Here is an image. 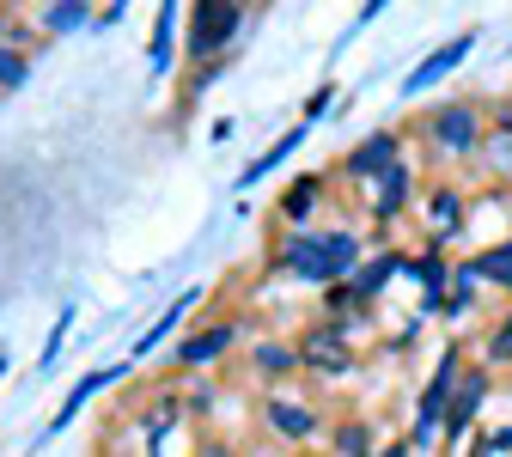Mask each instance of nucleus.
<instances>
[{
	"instance_id": "f257e3e1",
	"label": "nucleus",
	"mask_w": 512,
	"mask_h": 457,
	"mask_svg": "<svg viewBox=\"0 0 512 457\" xmlns=\"http://www.w3.org/2000/svg\"><path fill=\"white\" fill-rule=\"evenodd\" d=\"M366 256H372V250H366L360 232H348V226H336V232H311V226H299V232H281V238H275L269 269L287 275V281L336 287V281H354V275H360Z\"/></svg>"
},
{
	"instance_id": "f03ea898",
	"label": "nucleus",
	"mask_w": 512,
	"mask_h": 457,
	"mask_svg": "<svg viewBox=\"0 0 512 457\" xmlns=\"http://www.w3.org/2000/svg\"><path fill=\"white\" fill-rule=\"evenodd\" d=\"M409 135L427 147V159H439V165H464V159H476L482 153V141H488V104L482 98H452V104H433Z\"/></svg>"
},
{
	"instance_id": "7ed1b4c3",
	"label": "nucleus",
	"mask_w": 512,
	"mask_h": 457,
	"mask_svg": "<svg viewBox=\"0 0 512 457\" xmlns=\"http://www.w3.org/2000/svg\"><path fill=\"white\" fill-rule=\"evenodd\" d=\"M250 19V0H189V25H183V61L189 68H208L226 61V49L238 43Z\"/></svg>"
},
{
	"instance_id": "20e7f679",
	"label": "nucleus",
	"mask_w": 512,
	"mask_h": 457,
	"mask_svg": "<svg viewBox=\"0 0 512 457\" xmlns=\"http://www.w3.org/2000/svg\"><path fill=\"white\" fill-rule=\"evenodd\" d=\"M464 348H470V342H445V348H439V366H433V378L421 384V397H415L409 451H433V445L445 439V409H452L458 378H464V366H470V354H464Z\"/></svg>"
},
{
	"instance_id": "39448f33",
	"label": "nucleus",
	"mask_w": 512,
	"mask_h": 457,
	"mask_svg": "<svg viewBox=\"0 0 512 457\" xmlns=\"http://www.w3.org/2000/svg\"><path fill=\"white\" fill-rule=\"evenodd\" d=\"M299 342V360H305V372L317 378V384H336V378H348L354 372V330H342V323H305V330L293 336Z\"/></svg>"
},
{
	"instance_id": "423d86ee",
	"label": "nucleus",
	"mask_w": 512,
	"mask_h": 457,
	"mask_svg": "<svg viewBox=\"0 0 512 457\" xmlns=\"http://www.w3.org/2000/svg\"><path fill=\"white\" fill-rule=\"evenodd\" d=\"M238 342H244V323H238V317H214V323H202V330H183V336L171 342V366H177V372H208V366H220Z\"/></svg>"
},
{
	"instance_id": "0eeeda50",
	"label": "nucleus",
	"mask_w": 512,
	"mask_h": 457,
	"mask_svg": "<svg viewBox=\"0 0 512 457\" xmlns=\"http://www.w3.org/2000/svg\"><path fill=\"white\" fill-rule=\"evenodd\" d=\"M263 427H269L275 439H287V445H305V439H317L324 415H317V403H311V397H299V390L275 384L269 397H263Z\"/></svg>"
},
{
	"instance_id": "6e6552de",
	"label": "nucleus",
	"mask_w": 512,
	"mask_h": 457,
	"mask_svg": "<svg viewBox=\"0 0 512 457\" xmlns=\"http://www.w3.org/2000/svg\"><path fill=\"white\" fill-rule=\"evenodd\" d=\"M452 256H445V244H421L415 256H409V263H403V275L421 287V317H445V299H452Z\"/></svg>"
},
{
	"instance_id": "1a4fd4ad",
	"label": "nucleus",
	"mask_w": 512,
	"mask_h": 457,
	"mask_svg": "<svg viewBox=\"0 0 512 457\" xmlns=\"http://www.w3.org/2000/svg\"><path fill=\"white\" fill-rule=\"evenodd\" d=\"M421 226H427V244H452V238L470 226V195H464L452 177H439V183L421 195Z\"/></svg>"
},
{
	"instance_id": "9d476101",
	"label": "nucleus",
	"mask_w": 512,
	"mask_h": 457,
	"mask_svg": "<svg viewBox=\"0 0 512 457\" xmlns=\"http://www.w3.org/2000/svg\"><path fill=\"white\" fill-rule=\"evenodd\" d=\"M403 128H378V135H366L354 153H342V165H336V177H348V183H378L391 165H403Z\"/></svg>"
},
{
	"instance_id": "9b49d317",
	"label": "nucleus",
	"mask_w": 512,
	"mask_h": 457,
	"mask_svg": "<svg viewBox=\"0 0 512 457\" xmlns=\"http://www.w3.org/2000/svg\"><path fill=\"white\" fill-rule=\"evenodd\" d=\"M488 397H494V366H464L458 397H452V409H445V445H458V439L470 433V421L482 415Z\"/></svg>"
},
{
	"instance_id": "f8f14e48",
	"label": "nucleus",
	"mask_w": 512,
	"mask_h": 457,
	"mask_svg": "<svg viewBox=\"0 0 512 457\" xmlns=\"http://www.w3.org/2000/svg\"><path fill=\"white\" fill-rule=\"evenodd\" d=\"M324 195H330V177H324V171H299V177L275 195V220H281V232L311 226V214L324 208Z\"/></svg>"
},
{
	"instance_id": "ddd939ff",
	"label": "nucleus",
	"mask_w": 512,
	"mask_h": 457,
	"mask_svg": "<svg viewBox=\"0 0 512 457\" xmlns=\"http://www.w3.org/2000/svg\"><path fill=\"white\" fill-rule=\"evenodd\" d=\"M421 202V195H415V171H409V159L403 165H391V171H384L378 183H372V195H366V214L378 220V226H397L409 208Z\"/></svg>"
},
{
	"instance_id": "4468645a",
	"label": "nucleus",
	"mask_w": 512,
	"mask_h": 457,
	"mask_svg": "<svg viewBox=\"0 0 512 457\" xmlns=\"http://www.w3.org/2000/svg\"><path fill=\"white\" fill-rule=\"evenodd\" d=\"M244 360H250V372L263 378V384H287V378H299V372H305L299 342H287V336H256V342L244 348Z\"/></svg>"
},
{
	"instance_id": "2eb2a0df",
	"label": "nucleus",
	"mask_w": 512,
	"mask_h": 457,
	"mask_svg": "<svg viewBox=\"0 0 512 457\" xmlns=\"http://www.w3.org/2000/svg\"><path fill=\"white\" fill-rule=\"evenodd\" d=\"M183 61V0H159V19H153V43H147V68L165 80Z\"/></svg>"
},
{
	"instance_id": "dca6fc26",
	"label": "nucleus",
	"mask_w": 512,
	"mask_h": 457,
	"mask_svg": "<svg viewBox=\"0 0 512 457\" xmlns=\"http://www.w3.org/2000/svg\"><path fill=\"white\" fill-rule=\"evenodd\" d=\"M470 49H476V31H458L452 43H439L427 61H415V74L403 80V98H421L427 86H439V80L452 74V68H464V55H470Z\"/></svg>"
},
{
	"instance_id": "f3484780",
	"label": "nucleus",
	"mask_w": 512,
	"mask_h": 457,
	"mask_svg": "<svg viewBox=\"0 0 512 457\" xmlns=\"http://www.w3.org/2000/svg\"><path fill=\"white\" fill-rule=\"evenodd\" d=\"M403 263H409V256H403L397 244H384V250H372V256H366V263H360V275L348 281V287H354V299H360V305L372 311V305L384 299V287H391V281L403 275Z\"/></svg>"
},
{
	"instance_id": "a211bd4d",
	"label": "nucleus",
	"mask_w": 512,
	"mask_h": 457,
	"mask_svg": "<svg viewBox=\"0 0 512 457\" xmlns=\"http://www.w3.org/2000/svg\"><path fill=\"white\" fill-rule=\"evenodd\" d=\"M196 305H202V287H189V293H177V299H171V305H165V311H159V317L147 323V330H141V342H135V360H147L153 348L177 342V336H183V317L196 311Z\"/></svg>"
},
{
	"instance_id": "6ab92c4d",
	"label": "nucleus",
	"mask_w": 512,
	"mask_h": 457,
	"mask_svg": "<svg viewBox=\"0 0 512 457\" xmlns=\"http://www.w3.org/2000/svg\"><path fill=\"white\" fill-rule=\"evenodd\" d=\"M122 372H128V366H92V372H86V378H80V384L68 390V397H61V409H55V421H49V433H68V427L80 421V409H86V403L98 397V390H110V384H122Z\"/></svg>"
},
{
	"instance_id": "aec40b11",
	"label": "nucleus",
	"mask_w": 512,
	"mask_h": 457,
	"mask_svg": "<svg viewBox=\"0 0 512 457\" xmlns=\"http://www.w3.org/2000/svg\"><path fill=\"white\" fill-rule=\"evenodd\" d=\"M92 7H98V0H43V7H31V19H37L43 37H74L86 25H98Z\"/></svg>"
},
{
	"instance_id": "412c9836",
	"label": "nucleus",
	"mask_w": 512,
	"mask_h": 457,
	"mask_svg": "<svg viewBox=\"0 0 512 457\" xmlns=\"http://www.w3.org/2000/svg\"><path fill=\"white\" fill-rule=\"evenodd\" d=\"M305 135H311V122H299V128H287V135H281V141H275V147H269L263 159H250V165L238 171V189H250V183H263L269 171H281V165H287V159H293V153L305 147Z\"/></svg>"
},
{
	"instance_id": "4be33fe9",
	"label": "nucleus",
	"mask_w": 512,
	"mask_h": 457,
	"mask_svg": "<svg viewBox=\"0 0 512 457\" xmlns=\"http://www.w3.org/2000/svg\"><path fill=\"white\" fill-rule=\"evenodd\" d=\"M330 457H378V433H372V421L342 415V421L330 427Z\"/></svg>"
},
{
	"instance_id": "5701e85b",
	"label": "nucleus",
	"mask_w": 512,
	"mask_h": 457,
	"mask_svg": "<svg viewBox=\"0 0 512 457\" xmlns=\"http://www.w3.org/2000/svg\"><path fill=\"white\" fill-rule=\"evenodd\" d=\"M476 275H482V287H500V293H512V232L506 238H494V244H482L476 256Z\"/></svg>"
},
{
	"instance_id": "b1692460",
	"label": "nucleus",
	"mask_w": 512,
	"mask_h": 457,
	"mask_svg": "<svg viewBox=\"0 0 512 457\" xmlns=\"http://www.w3.org/2000/svg\"><path fill=\"white\" fill-rule=\"evenodd\" d=\"M476 293H482V275H476V263L464 256V263L452 269V299H445V317H452V323H464V317L476 311Z\"/></svg>"
},
{
	"instance_id": "393cba45",
	"label": "nucleus",
	"mask_w": 512,
	"mask_h": 457,
	"mask_svg": "<svg viewBox=\"0 0 512 457\" xmlns=\"http://www.w3.org/2000/svg\"><path fill=\"white\" fill-rule=\"evenodd\" d=\"M482 366H512V305L494 317V330H488V342H482Z\"/></svg>"
},
{
	"instance_id": "a878e982",
	"label": "nucleus",
	"mask_w": 512,
	"mask_h": 457,
	"mask_svg": "<svg viewBox=\"0 0 512 457\" xmlns=\"http://www.w3.org/2000/svg\"><path fill=\"white\" fill-rule=\"evenodd\" d=\"M482 171L500 177L512 189V135H500V128H488V141H482Z\"/></svg>"
},
{
	"instance_id": "bb28decb",
	"label": "nucleus",
	"mask_w": 512,
	"mask_h": 457,
	"mask_svg": "<svg viewBox=\"0 0 512 457\" xmlns=\"http://www.w3.org/2000/svg\"><path fill=\"white\" fill-rule=\"evenodd\" d=\"M31 61H37V55H25V49H7V43H0V98L19 92V86L31 80Z\"/></svg>"
},
{
	"instance_id": "cd10ccee",
	"label": "nucleus",
	"mask_w": 512,
	"mask_h": 457,
	"mask_svg": "<svg viewBox=\"0 0 512 457\" xmlns=\"http://www.w3.org/2000/svg\"><path fill=\"white\" fill-rule=\"evenodd\" d=\"M226 68H232V55H226V61H208V68H189V74H183V104H196V98H202Z\"/></svg>"
},
{
	"instance_id": "c85d7f7f",
	"label": "nucleus",
	"mask_w": 512,
	"mask_h": 457,
	"mask_svg": "<svg viewBox=\"0 0 512 457\" xmlns=\"http://www.w3.org/2000/svg\"><path fill=\"white\" fill-rule=\"evenodd\" d=\"M68 330H74V305H61V317H55V330H49V342H43L37 366H55V354H61V342H68Z\"/></svg>"
},
{
	"instance_id": "c756f323",
	"label": "nucleus",
	"mask_w": 512,
	"mask_h": 457,
	"mask_svg": "<svg viewBox=\"0 0 512 457\" xmlns=\"http://www.w3.org/2000/svg\"><path fill=\"white\" fill-rule=\"evenodd\" d=\"M214 397H220L214 384H189V397H183V409H189V415H208V409H214Z\"/></svg>"
},
{
	"instance_id": "7c9ffc66",
	"label": "nucleus",
	"mask_w": 512,
	"mask_h": 457,
	"mask_svg": "<svg viewBox=\"0 0 512 457\" xmlns=\"http://www.w3.org/2000/svg\"><path fill=\"white\" fill-rule=\"evenodd\" d=\"M196 457H244L232 439H220V433H208V439H196Z\"/></svg>"
},
{
	"instance_id": "2f4dec72",
	"label": "nucleus",
	"mask_w": 512,
	"mask_h": 457,
	"mask_svg": "<svg viewBox=\"0 0 512 457\" xmlns=\"http://www.w3.org/2000/svg\"><path fill=\"white\" fill-rule=\"evenodd\" d=\"M488 128H500V135H512V98H494V104H488Z\"/></svg>"
},
{
	"instance_id": "473e14b6",
	"label": "nucleus",
	"mask_w": 512,
	"mask_h": 457,
	"mask_svg": "<svg viewBox=\"0 0 512 457\" xmlns=\"http://www.w3.org/2000/svg\"><path fill=\"white\" fill-rule=\"evenodd\" d=\"M330 98H336V86H317V92H311V104H305V122L324 116V110H330Z\"/></svg>"
},
{
	"instance_id": "72a5a7b5",
	"label": "nucleus",
	"mask_w": 512,
	"mask_h": 457,
	"mask_svg": "<svg viewBox=\"0 0 512 457\" xmlns=\"http://www.w3.org/2000/svg\"><path fill=\"white\" fill-rule=\"evenodd\" d=\"M122 13H128V0H110V7H98V25H92V31H104V25H116Z\"/></svg>"
},
{
	"instance_id": "f704fd0d",
	"label": "nucleus",
	"mask_w": 512,
	"mask_h": 457,
	"mask_svg": "<svg viewBox=\"0 0 512 457\" xmlns=\"http://www.w3.org/2000/svg\"><path fill=\"white\" fill-rule=\"evenodd\" d=\"M384 7H391V0H366V7H360V19H354V31H360V25H372V19H378Z\"/></svg>"
},
{
	"instance_id": "c9c22d12",
	"label": "nucleus",
	"mask_w": 512,
	"mask_h": 457,
	"mask_svg": "<svg viewBox=\"0 0 512 457\" xmlns=\"http://www.w3.org/2000/svg\"><path fill=\"white\" fill-rule=\"evenodd\" d=\"M378 457H409V439H397V445H384Z\"/></svg>"
},
{
	"instance_id": "e433bc0d",
	"label": "nucleus",
	"mask_w": 512,
	"mask_h": 457,
	"mask_svg": "<svg viewBox=\"0 0 512 457\" xmlns=\"http://www.w3.org/2000/svg\"><path fill=\"white\" fill-rule=\"evenodd\" d=\"M0 378H7V354H0Z\"/></svg>"
},
{
	"instance_id": "4c0bfd02",
	"label": "nucleus",
	"mask_w": 512,
	"mask_h": 457,
	"mask_svg": "<svg viewBox=\"0 0 512 457\" xmlns=\"http://www.w3.org/2000/svg\"><path fill=\"white\" fill-rule=\"evenodd\" d=\"M293 457H317V451H293Z\"/></svg>"
}]
</instances>
